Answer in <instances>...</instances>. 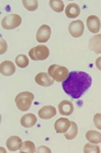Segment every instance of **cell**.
Segmentation results:
<instances>
[{"label":"cell","mask_w":101,"mask_h":153,"mask_svg":"<svg viewBox=\"0 0 101 153\" xmlns=\"http://www.w3.org/2000/svg\"><path fill=\"white\" fill-rule=\"evenodd\" d=\"M92 84V78L83 71H72L68 78L62 82L64 91L73 98L81 97Z\"/></svg>","instance_id":"1"},{"label":"cell","mask_w":101,"mask_h":153,"mask_svg":"<svg viewBox=\"0 0 101 153\" xmlns=\"http://www.w3.org/2000/svg\"><path fill=\"white\" fill-rule=\"evenodd\" d=\"M35 100V95L29 91L20 92L15 97V103L19 111H28L32 107V103Z\"/></svg>","instance_id":"2"},{"label":"cell","mask_w":101,"mask_h":153,"mask_svg":"<svg viewBox=\"0 0 101 153\" xmlns=\"http://www.w3.org/2000/svg\"><path fill=\"white\" fill-rule=\"evenodd\" d=\"M48 73L55 81L64 82L69 76V70L64 66L58 65V64H53V65L49 67Z\"/></svg>","instance_id":"3"},{"label":"cell","mask_w":101,"mask_h":153,"mask_svg":"<svg viewBox=\"0 0 101 153\" xmlns=\"http://www.w3.org/2000/svg\"><path fill=\"white\" fill-rule=\"evenodd\" d=\"M28 55L33 61H43L50 56V50L46 45H38L30 49Z\"/></svg>","instance_id":"4"},{"label":"cell","mask_w":101,"mask_h":153,"mask_svg":"<svg viewBox=\"0 0 101 153\" xmlns=\"http://www.w3.org/2000/svg\"><path fill=\"white\" fill-rule=\"evenodd\" d=\"M21 17L18 14L15 13H10L7 14L1 20V25L4 30H14V28L18 27L21 25Z\"/></svg>","instance_id":"5"},{"label":"cell","mask_w":101,"mask_h":153,"mask_svg":"<svg viewBox=\"0 0 101 153\" xmlns=\"http://www.w3.org/2000/svg\"><path fill=\"white\" fill-rule=\"evenodd\" d=\"M69 33L72 37L79 38L84 33V23L82 20H73L69 25Z\"/></svg>","instance_id":"6"},{"label":"cell","mask_w":101,"mask_h":153,"mask_svg":"<svg viewBox=\"0 0 101 153\" xmlns=\"http://www.w3.org/2000/svg\"><path fill=\"white\" fill-rule=\"evenodd\" d=\"M51 27L46 25H43L38 30L37 33V41L38 43H46L50 40L51 38Z\"/></svg>","instance_id":"7"},{"label":"cell","mask_w":101,"mask_h":153,"mask_svg":"<svg viewBox=\"0 0 101 153\" xmlns=\"http://www.w3.org/2000/svg\"><path fill=\"white\" fill-rule=\"evenodd\" d=\"M35 82H37V84L41 85V86H46V87L53 85L54 81H55L46 72H41V73L37 74V76L35 77Z\"/></svg>","instance_id":"8"},{"label":"cell","mask_w":101,"mask_h":153,"mask_svg":"<svg viewBox=\"0 0 101 153\" xmlns=\"http://www.w3.org/2000/svg\"><path fill=\"white\" fill-rule=\"evenodd\" d=\"M86 25H87L88 30L92 33H97L100 30L101 22H100L99 17L96 16V15H90V16H88Z\"/></svg>","instance_id":"9"},{"label":"cell","mask_w":101,"mask_h":153,"mask_svg":"<svg viewBox=\"0 0 101 153\" xmlns=\"http://www.w3.org/2000/svg\"><path fill=\"white\" fill-rule=\"evenodd\" d=\"M70 126H71V122L66 118H61L56 121L55 123V130L57 133L65 134L69 130Z\"/></svg>","instance_id":"10"},{"label":"cell","mask_w":101,"mask_h":153,"mask_svg":"<svg viewBox=\"0 0 101 153\" xmlns=\"http://www.w3.org/2000/svg\"><path fill=\"white\" fill-rule=\"evenodd\" d=\"M0 72L3 76H10L15 72V65L11 61H3L0 64Z\"/></svg>","instance_id":"11"},{"label":"cell","mask_w":101,"mask_h":153,"mask_svg":"<svg viewBox=\"0 0 101 153\" xmlns=\"http://www.w3.org/2000/svg\"><path fill=\"white\" fill-rule=\"evenodd\" d=\"M57 114V110L53 105H45L38 111V117L43 120H49L55 117Z\"/></svg>","instance_id":"12"},{"label":"cell","mask_w":101,"mask_h":153,"mask_svg":"<svg viewBox=\"0 0 101 153\" xmlns=\"http://www.w3.org/2000/svg\"><path fill=\"white\" fill-rule=\"evenodd\" d=\"M21 145H22V141L18 136H11V137H9L6 141L7 149L10 150L11 152L19 150Z\"/></svg>","instance_id":"13"},{"label":"cell","mask_w":101,"mask_h":153,"mask_svg":"<svg viewBox=\"0 0 101 153\" xmlns=\"http://www.w3.org/2000/svg\"><path fill=\"white\" fill-rule=\"evenodd\" d=\"M74 111L73 103L69 100H63L59 103V113L63 116H70Z\"/></svg>","instance_id":"14"},{"label":"cell","mask_w":101,"mask_h":153,"mask_svg":"<svg viewBox=\"0 0 101 153\" xmlns=\"http://www.w3.org/2000/svg\"><path fill=\"white\" fill-rule=\"evenodd\" d=\"M65 12H66L67 17H69V19H76V17L79 16L81 9H80V6L77 3H70L67 5Z\"/></svg>","instance_id":"15"},{"label":"cell","mask_w":101,"mask_h":153,"mask_svg":"<svg viewBox=\"0 0 101 153\" xmlns=\"http://www.w3.org/2000/svg\"><path fill=\"white\" fill-rule=\"evenodd\" d=\"M89 49L96 54H101V35H95L90 39Z\"/></svg>","instance_id":"16"},{"label":"cell","mask_w":101,"mask_h":153,"mask_svg":"<svg viewBox=\"0 0 101 153\" xmlns=\"http://www.w3.org/2000/svg\"><path fill=\"white\" fill-rule=\"evenodd\" d=\"M20 124L24 128H32L37 124V117L33 114H27L20 119Z\"/></svg>","instance_id":"17"},{"label":"cell","mask_w":101,"mask_h":153,"mask_svg":"<svg viewBox=\"0 0 101 153\" xmlns=\"http://www.w3.org/2000/svg\"><path fill=\"white\" fill-rule=\"evenodd\" d=\"M85 136H86V139L88 140V141L91 142V143L98 144L101 142V134L97 131L90 130V131L87 132Z\"/></svg>","instance_id":"18"},{"label":"cell","mask_w":101,"mask_h":153,"mask_svg":"<svg viewBox=\"0 0 101 153\" xmlns=\"http://www.w3.org/2000/svg\"><path fill=\"white\" fill-rule=\"evenodd\" d=\"M77 134H78V126L75 122H71V126H70L69 130L65 133V137L68 140H73L76 138Z\"/></svg>","instance_id":"19"},{"label":"cell","mask_w":101,"mask_h":153,"mask_svg":"<svg viewBox=\"0 0 101 153\" xmlns=\"http://www.w3.org/2000/svg\"><path fill=\"white\" fill-rule=\"evenodd\" d=\"M20 153H35L37 152V149H35V144L32 143V141H25L23 142L21 147L19 149Z\"/></svg>","instance_id":"20"},{"label":"cell","mask_w":101,"mask_h":153,"mask_svg":"<svg viewBox=\"0 0 101 153\" xmlns=\"http://www.w3.org/2000/svg\"><path fill=\"white\" fill-rule=\"evenodd\" d=\"M51 8L56 12H62L64 10V2L62 0H51L50 2Z\"/></svg>","instance_id":"21"},{"label":"cell","mask_w":101,"mask_h":153,"mask_svg":"<svg viewBox=\"0 0 101 153\" xmlns=\"http://www.w3.org/2000/svg\"><path fill=\"white\" fill-rule=\"evenodd\" d=\"M28 63H29V61H28L27 56L22 55V54L21 55H18L15 58V64H16L19 68H25V67L28 66Z\"/></svg>","instance_id":"22"},{"label":"cell","mask_w":101,"mask_h":153,"mask_svg":"<svg viewBox=\"0 0 101 153\" xmlns=\"http://www.w3.org/2000/svg\"><path fill=\"white\" fill-rule=\"evenodd\" d=\"M22 4L28 11H35L38 6V0H23Z\"/></svg>","instance_id":"23"},{"label":"cell","mask_w":101,"mask_h":153,"mask_svg":"<svg viewBox=\"0 0 101 153\" xmlns=\"http://www.w3.org/2000/svg\"><path fill=\"white\" fill-rule=\"evenodd\" d=\"M84 153H100V148L99 146L94 143H91V142H89V143H87L86 145L84 146Z\"/></svg>","instance_id":"24"},{"label":"cell","mask_w":101,"mask_h":153,"mask_svg":"<svg viewBox=\"0 0 101 153\" xmlns=\"http://www.w3.org/2000/svg\"><path fill=\"white\" fill-rule=\"evenodd\" d=\"M93 122L98 130H101V114H96L93 118Z\"/></svg>","instance_id":"25"},{"label":"cell","mask_w":101,"mask_h":153,"mask_svg":"<svg viewBox=\"0 0 101 153\" xmlns=\"http://www.w3.org/2000/svg\"><path fill=\"white\" fill-rule=\"evenodd\" d=\"M6 49H7V46H6V42L1 39V51H0V54H4L6 52Z\"/></svg>","instance_id":"26"},{"label":"cell","mask_w":101,"mask_h":153,"mask_svg":"<svg viewBox=\"0 0 101 153\" xmlns=\"http://www.w3.org/2000/svg\"><path fill=\"white\" fill-rule=\"evenodd\" d=\"M95 65H96L97 69H99L101 71V57L96 59V61H95Z\"/></svg>","instance_id":"27"},{"label":"cell","mask_w":101,"mask_h":153,"mask_svg":"<svg viewBox=\"0 0 101 153\" xmlns=\"http://www.w3.org/2000/svg\"><path fill=\"white\" fill-rule=\"evenodd\" d=\"M43 151L50 153V152H51V150L49 149L48 147H40V148H38V149L37 150V152H43Z\"/></svg>","instance_id":"28"}]
</instances>
